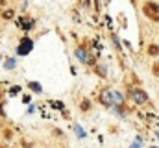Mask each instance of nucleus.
Masks as SVG:
<instances>
[{"label":"nucleus","mask_w":159,"mask_h":148,"mask_svg":"<svg viewBox=\"0 0 159 148\" xmlns=\"http://www.w3.org/2000/svg\"><path fill=\"white\" fill-rule=\"evenodd\" d=\"M154 74H156V76H159V63H156V65H154Z\"/></svg>","instance_id":"nucleus-9"},{"label":"nucleus","mask_w":159,"mask_h":148,"mask_svg":"<svg viewBox=\"0 0 159 148\" xmlns=\"http://www.w3.org/2000/svg\"><path fill=\"white\" fill-rule=\"evenodd\" d=\"M143 11H144V15H146L148 19L159 22V6L156 4V2H146L144 7H143Z\"/></svg>","instance_id":"nucleus-1"},{"label":"nucleus","mask_w":159,"mask_h":148,"mask_svg":"<svg viewBox=\"0 0 159 148\" xmlns=\"http://www.w3.org/2000/svg\"><path fill=\"white\" fill-rule=\"evenodd\" d=\"M0 148H6V146H4V145H0Z\"/></svg>","instance_id":"nucleus-11"},{"label":"nucleus","mask_w":159,"mask_h":148,"mask_svg":"<svg viewBox=\"0 0 159 148\" xmlns=\"http://www.w3.org/2000/svg\"><path fill=\"white\" fill-rule=\"evenodd\" d=\"M2 17H4V19H11V17H13V11H11V9H7V11H4V15H2Z\"/></svg>","instance_id":"nucleus-7"},{"label":"nucleus","mask_w":159,"mask_h":148,"mask_svg":"<svg viewBox=\"0 0 159 148\" xmlns=\"http://www.w3.org/2000/svg\"><path fill=\"white\" fill-rule=\"evenodd\" d=\"M4 137L6 139H11V130H4Z\"/></svg>","instance_id":"nucleus-8"},{"label":"nucleus","mask_w":159,"mask_h":148,"mask_svg":"<svg viewBox=\"0 0 159 148\" xmlns=\"http://www.w3.org/2000/svg\"><path fill=\"white\" fill-rule=\"evenodd\" d=\"M89 108H91V102H89V100H83V102H82V109L85 111V109H89Z\"/></svg>","instance_id":"nucleus-6"},{"label":"nucleus","mask_w":159,"mask_h":148,"mask_svg":"<svg viewBox=\"0 0 159 148\" xmlns=\"http://www.w3.org/2000/svg\"><path fill=\"white\" fill-rule=\"evenodd\" d=\"M100 100H102L106 106H111V104H113V102H111V96H109V93H106V91L100 95Z\"/></svg>","instance_id":"nucleus-4"},{"label":"nucleus","mask_w":159,"mask_h":148,"mask_svg":"<svg viewBox=\"0 0 159 148\" xmlns=\"http://www.w3.org/2000/svg\"><path fill=\"white\" fill-rule=\"evenodd\" d=\"M128 95H130L137 104H144V102H146V93H144L143 89H130Z\"/></svg>","instance_id":"nucleus-2"},{"label":"nucleus","mask_w":159,"mask_h":148,"mask_svg":"<svg viewBox=\"0 0 159 148\" xmlns=\"http://www.w3.org/2000/svg\"><path fill=\"white\" fill-rule=\"evenodd\" d=\"M148 54H150V56H157L159 54V46L157 44H152V46L148 48Z\"/></svg>","instance_id":"nucleus-5"},{"label":"nucleus","mask_w":159,"mask_h":148,"mask_svg":"<svg viewBox=\"0 0 159 148\" xmlns=\"http://www.w3.org/2000/svg\"><path fill=\"white\" fill-rule=\"evenodd\" d=\"M30 50H31V41L30 39H22L20 46H19V54H28Z\"/></svg>","instance_id":"nucleus-3"},{"label":"nucleus","mask_w":159,"mask_h":148,"mask_svg":"<svg viewBox=\"0 0 159 148\" xmlns=\"http://www.w3.org/2000/svg\"><path fill=\"white\" fill-rule=\"evenodd\" d=\"M6 4V0H0V6H4Z\"/></svg>","instance_id":"nucleus-10"}]
</instances>
